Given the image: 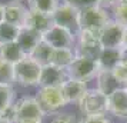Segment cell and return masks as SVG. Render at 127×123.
<instances>
[{"mask_svg":"<svg viewBox=\"0 0 127 123\" xmlns=\"http://www.w3.org/2000/svg\"><path fill=\"white\" fill-rule=\"evenodd\" d=\"M77 105L83 116H101L109 112V96L97 87L87 89Z\"/></svg>","mask_w":127,"mask_h":123,"instance_id":"1","label":"cell"},{"mask_svg":"<svg viewBox=\"0 0 127 123\" xmlns=\"http://www.w3.org/2000/svg\"><path fill=\"white\" fill-rule=\"evenodd\" d=\"M41 66L30 56H24L14 65V80L17 84L30 87L39 84Z\"/></svg>","mask_w":127,"mask_h":123,"instance_id":"2","label":"cell"},{"mask_svg":"<svg viewBox=\"0 0 127 123\" xmlns=\"http://www.w3.org/2000/svg\"><path fill=\"white\" fill-rule=\"evenodd\" d=\"M103 47L98 40V35L89 30H80L76 36L74 54L79 57H87L97 62Z\"/></svg>","mask_w":127,"mask_h":123,"instance_id":"3","label":"cell"},{"mask_svg":"<svg viewBox=\"0 0 127 123\" xmlns=\"http://www.w3.org/2000/svg\"><path fill=\"white\" fill-rule=\"evenodd\" d=\"M110 16L103 7L93 4L80 10V30H89L93 33H100L106 24L109 23Z\"/></svg>","mask_w":127,"mask_h":123,"instance_id":"4","label":"cell"},{"mask_svg":"<svg viewBox=\"0 0 127 123\" xmlns=\"http://www.w3.org/2000/svg\"><path fill=\"white\" fill-rule=\"evenodd\" d=\"M52 20L53 24H57L63 29L69 30L74 36H77V33L80 32V10L70 4L60 3L52 14Z\"/></svg>","mask_w":127,"mask_h":123,"instance_id":"5","label":"cell"},{"mask_svg":"<svg viewBox=\"0 0 127 123\" xmlns=\"http://www.w3.org/2000/svg\"><path fill=\"white\" fill-rule=\"evenodd\" d=\"M13 123L22 120H43L44 113L33 96H23L13 103Z\"/></svg>","mask_w":127,"mask_h":123,"instance_id":"6","label":"cell"},{"mask_svg":"<svg viewBox=\"0 0 127 123\" xmlns=\"http://www.w3.org/2000/svg\"><path fill=\"white\" fill-rule=\"evenodd\" d=\"M98 70L100 69H98L97 62H94L92 59H87V57L76 56L74 60L67 66L66 73H67L69 79L87 83L89 80H92V79H94L97 76Z\"/></svg>","mask_w":127,"mask_h":123,"instance_id":"7","label":"cell"},{"mask_svg":"<svg viewBox=\"0 0 127 123\" xmlns=\"http://www.w3.org/2000/svg\"><path fill=\"white\" fill-rule=\"evenodd\" d=\"M39 102L43 113H57L62 107L66 106L60 87H39V92L34 96Z\"/></svg>","mask_w":127,"mask_h":123,"instance_id":"8","label":"cell"},{"mask_svg":"<svg viewBox=\"0 0 127 123\" xmlns=\"http://www.w3.org/2000/svg\"><path fill=\"white\" fill-rule=\"evenodd\" d=\"M41 40L53 49H74L76 46V36L57 24H53L41 36Z\"/></svg>","mask_w":127,"mask_h":123,"instance_id":"9","label":"cell"},{"mask_svg":"<svg viewBox=\"0 0 127 123\" xmlns=\"http://www.w3.org/2000/svg\"><path fill=\"white\" fill-rule=\"evenodd\" d=\"M98 40L103 49H120L124 40V26L110 19L109 23L100 30Z\"/></svg>","mask_w":127,"mask_h":123,"instance_id":"10","label":"cell"},{"mask_svg":"<svg viewBox=\"0 0 127 123\" xmlns=\"http://www.w3.org/2000/svg\"><path fill=\"white\" fill-rule=\"evenodd\" d=\"M66 69L57 67L53 65L41 66L40 77H39V87H60L67 80Z\"/></svg>","mask_w":127,"mask_h":123,"instance_id":"11","label":"cell"},{"mask_svg":"<svg viewBox=\"0 0 127 123\" xmlns=\"http://www.w3.org/2000/svg\"><path fill=\"white\" fill-rule=\"evenodd\" d=\"M109 112L120 119H127V86L109 94Z\"/></svg>","mask_w":127,"mask_h":123,"instance_id":"12","label":"cell"},{"mask_svg":"<svg viewBox=\"0 0 127 123\" xmlns=\"http://www.w3.org/2000/svg\"><path fill=\"white\" fill-rule=\"evenodd\" d=\"M29 9L22 1H12L4 4V22L13 24L16 27H24Z\"/></svg>","mask_w":127,"mask_h":123,"instance_id":"13","label":"cell"},{"mask_svg":"<svg viewBox=\"0 0 127 123\" xmlns=\"http://www.w3.org/2000/svg\"><path fill=\"white\" fill-rule=\"evenodd\" d=\"M62 94H63L66 105L70 103H79L80 99L83 97V94L86 93L87 90V83L79 82V80H73V79H67L66 82L60 86Z\"/></svg>","mask_w":127,"mask_h":123,"instance_id":"14","label":"cell"},{"mask_svg":"<svg viewBox=\"0 0 127 123\" xmlns=\"http://www.w3.org/2000/svg\"><path fill=\"white\" fill-rule=\"evenodd\" d=\"M40 41H41L40 33H37V32H34L33 29H29V27H26V26H24V27H20L17 39H16V43L19 44V47L22 49V52H23L26 56H30Z\"/></svg>","mask_w":127,"mask_h":123,"instance_id":"15","label":"cell"},{"mask_svg":"<svg viewBox=\"0 0 127 123\" xmlns=\"http://www.w3.org/2000/svg\"><path fill=\"white\" fill-rule=\"evenodd\" d=\"M24 26L29 27V29H33L34 32H37V33H40L43 36L53 26V20H52V16H49V14H43V13L34 12V10L29 9Z\"/></svg>","mask_w":127,"mask_h":123,"instance_id":"16","label":"cell"},{"mask_svg":"<svg viewBox=\"0 0 127 123\" xmlns=\"http://www.w3.org/2000/svg\"><path fill=\"white\" fill-rule=\"evenodd\" d=\"M96 79H97V89L107 96L113 93L116 89L123 87L119 83V80L114 77V75L111 73V70H98Z\"/></svg>","mask_w":127,"mask_h":123,"instance_id":"17","label":"cell"},{"mask_svg":"<svg viewBox=\"0 0 127 123\" xmlns=\"http://www.w3.org/2000/svg\"><path fill=\"white\" fill-rule=\"evenodd\" d=\"M121 60L120 49H103L97 59L100 70H113Z\"/></svg>","mask_w":127,"mask_h":123,"instance_id":"18","label":"cell"},{"mask_svg":"<svg viewBox=\"0 0 127 123\" xmlns=\"http://www.w3.org/2000/svg\"><path fill=\"white\" fill-rule=\"evenodd\" d=\"M24 56L26 54L22 52V49L19 47V44L16 41L0 44V60H3V62L16 65L19 60H22Z\"/></svg>","mask_w":127,"mask_h":123,"instance_id":"19","label":"cell"},{"mask_svg":"<svg viewBox=\"0 0 127 123\" xmlns=\"http://www.w3.org/2000/svg\"><path fill=\"white\" fill-rule=\"evenodd\" d=\"M74 49H52L49 65L57 66L62 69H67V66L74 60Z\"/></svg>","mask_w":127,"mask_h":123,"instance_id":"20","label":"cell"},{"mask_svg":"<svg viewBox=\"0 0 127 123\" xmlns=\"http://www.w3.org/2000/svg\"><path fill=\"white\" fill-rule=\"evenodd\" d=\"M27 4L30 10L52 16L60 4V0H27Z\"/></svg>","mask_w":127,"mask_h":123,"instance_id":"21","label":"cell"},{"mask_svg":"<svg viewBox=\"0 0 127 123\" xmlns=\"http://www.w3.org/2000/svg\"><path fill=\"white\" fill-rule=\"evenodd\" d=\"M52 49H53V47H50L46 41L41 40L40 43L37 44V47L33 50V53L30 54V57H33L40 66H46V65H49V63H50Z\"/></svg>","mask_w":127,"mask_h":123,"instance_id":"22","label":"cell"},{"mask_svg":"<svg viewBox=\"0 0 127 123\" xmlns=\"http://www.w3.org/2000/svg\"><path fill=\"white\" fill-rule=\"evenodd\" d=\"M14 83V65L0 60V86L13 87Z\"/></svg>","mask_w":127,"mask_h":123,"instance_id":"23","label":"cell"},{"mask_svg":"<svg viewBox=\"0 0 127 123\" xmlns=\"http://www.w3.org/2000/svg\"><path fill=\"white\" fill-rule=\"evenodd\" d=\"M19 27L13 26V24L7 23V22H1L0 23V44L3 43H12V41H16L19 35Z\"/></svg>","mask_w":127,"mask_h":123,"instance_id":"24","label":"cell"},{"mask_svg":"<svg viewBox=\"0 0 127 123\" xmlns=\"http://www.w3.org/2000/svg\"><path fill=\"white\" fill-rule=\"evenodd\" d=\"M14 103V92L13 87L0 86V115L4 110H7Z\"/></svg>","mask_w":127,"mask_h":123,"instance_id":"25","label":"cell"},{"mask_svg":"<svg viewBox=\"0 0 127 123\" xmlns=\"http://www.w3.org/2000/svg\"><path fill=\"white\" fill-rule=\"evenodd\" d=\"M113 10V20L117 22L121 26H126L127 24V4L126 3H121L117 1L114 6L111 7Z\"/></svg>","mask_w":127,"mask_h":123,"instance_id":"26","label":"cell"},{"mask_svg":"<svg viewBox=\"0 0 127 123\" xmlns=\"http://www.w3.org/2000/svg\"><path fill=\"white\" fill-rule=\"evenodd\" d=\"M111 73L114 75V77L119 80L121 86H127V62L120 60L119 65L111 70Z\"/></svg>","mask_w":127,"mask_h":123,"instance_id":"27","label":"cell"},{"mask_svg":"<svg viewBox=\"0 0 127 123\" xmlns=\"http://www.w3.org/2000/svg\"><path fill=\"white\" fill-rule=\"evenodd\" d=\"M50 123H77L76 116L71 113H54Z\"/></svg>","mask_w":127,"mask_h":123,"instance_id":"28","label":"cell"},{"mask_svg":"<svg viewBox=\"0 0 127 123\" xmlns=\"http://www.w3.org/2000/svg\"><path fill=\"white\" fill-rule=\"evenodd\" d=\"M63 3L66 4H70V6L76 7V9H84V7L93 6V4H97V0H63Z\"/></svg>","mask_w":127,"mask_h":123,"instance_id":"29","label":"cell"},{"mask_svg":"<svg viewBox=\"0 0 127 123\" xmlns=\"http://www.w3.org/2000/svg\"><path fill=\"white\" fill-rule=\"evenodd\" d=\"M77 123H111L106 115L101 116H83Z\"/></svg>","mask_w":127,"mask_h":123,"instance_id":"30","label":"cell"},{"mask_svg":"<svg viewBox=\"0 0 127 123\" xmlns=\"http://www.w3.org/2000/svg\"><path fill=\"white\" fill-rule=\"evenodd\" d=\"M117 1L119 0H97V6L103 7V9H107V7H113Z\"/></svg>","mask_w":127,"mask_h":123,"instance_id":"31","label":"cell"},{"mask_svg":"<svg viewBox=\"0 0 127 123\" xmlns=\"http://www.w3.org/2000/svg\"><path fill=\"white\" fill-rule=\"evenodd\" d=\"M120 52H121V60L127 62V47H120Z\"/></svg>","mask_w":127,"mask_h":123,"instance_id":"32","label":"cell"},{"mask_svg":"<svg viewBox=\"0 0 127 123\" xmlns=\"http://www.w3.org/2000/svg\"><path fill=\"white\" fill-rule=\"evenodd\" d=\"M4 20V6L0 4V23Z\"/></svg>","mask_w":127,"mask_h":123,"instance_id":"33","label":"cell"},{"mask_svg":"<svg viewBox=\"0 0 127 123\" xmlns=\"http://www.w3.org/2000/svg\"><path fill=\"white\" fill-rule=\"evenodd\" d=\"M121 47H127V24L124 26V40H123V46Z\"/></svg>","mask_w":127,"mask_h":123,"instance_id":"34","label":"cell"},{"mask_svg":"<svg viewBox=\"0 0 127 123\" xmlns=\"http://www.w3.org/2000/svg\"><path fill=\"white\" fill-rule=\"evenodd\" d=\"M14 123H41V120H22V122H14Z\"/></svg>","mask_w":127,"mask_h":123,"instance_id":"35","label":"cell"},{"mask_svg":"<svg viewBox=\"0 0 127 123\" xmlns=\"http://www.w3.org/2000/svg\"><path fill=\"white\" fill-rule=\"evenodd\" d=\"M0 123H12V122L7 120V119H4V117H0Z\"/></svg>","mask_w":127,"mask_h":123,"instance_id":"36","label":"cell"},{"mask_svg":"<svg viewBox=\"0 0 127 123\" xmlns=\"http://www.w3.org/2000/svg\"><path fill=\"white\" fill-rule=\"evenodd\" d=\"M119 1H121V3H126V4H127V0H119Z\"/></svg>","mask_w":127,"mask_h":123,"instance_id":"37","label":"cell"},{"mask_svg":"<svg viewBox=\"0 0 127 123\" xmlns=\"http://www.w3.org/2000/svg\"><path fill=\"white\" fill-rule=\"evenodd\" d=\"M13 1H20V0H13Z\"/></svg>","mask_w":127,"mask_h":123,"instance_id":"38","label":"cell"},{"mask_svg":"<svg viewBox=\"0 0 127 123\" xmlns=\"http://www.w3.org/2000/svg\"><path fill=\"white\" fill-rule=\"evenodd\" d=\"M124 123H127V122H124Z\"/></svg>","mask_w":127,"mask_h":123,"instance_id":"39","label":"cell"}]
</instances>
